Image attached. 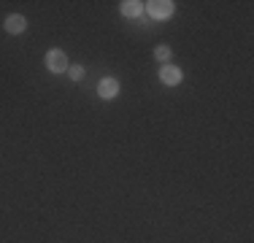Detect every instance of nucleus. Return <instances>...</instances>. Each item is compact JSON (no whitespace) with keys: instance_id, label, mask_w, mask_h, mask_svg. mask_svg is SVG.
Wrapping results in <instances>:
<instances>
[{"instance_id":"nucleus-2","label":"nucleus","mask_w":254,"mask_h":243,"mask_svg":"<svg viewBox=\"0 0 254 243\" xmlns=\"http://www.w3.org/2000/svg\"><path fill=\"white\" fill-rule=\"evenodd\" d=\"M98 95L103 97V100H111V97H117L119 95V81L117 78H103V81L98 84Z\"/></svg>"},{"instance_id":"nucleus-1","label":"nucleus","mask_w":254,"mask_h":243,"mask_svg":"<svg viewBox=\"0 0 254 243\" xmlns=\"http://www.w3.org/2000/svg\"><path fill=\"white\" fill-rule=\"evenodd\" d=\"M46 68L52 73H65L68 70V57H65L63 49H52L49 54H46Z\"/></svg>"},{"instance_id":"nucleus-3","label":"nucleus","mask_w":254,"mask_h":243,"mask_svg":"<svg viewBox=\"0 0 254 243\" xmlns=\"http://www.w3.org/2000/svg\"><path fill=\"white\" fill-rule=\"evenodd\" d=\"M160 78H162V84H168V87H176V84L181 81V70L176 68V65H162Z\"/></svg>"},{"instance_id":"nucleus-4","label":"nucleus","mask_w":254,"mask_h":243,"mask_svg":"<svg viewBox=\"0 0 254 243\" xmlns=\"http://www.w3.org/2000/svg\"><path fill=\"white\" fill-rule=\"evenodd\" d=\"M5 30H8L11 35H19V33H25L27 30V19L22 14H11L8 19H5Z\"/></svg>"},{"instance_id":"nucleus-7","label":"nucleus","mask_w":254,"mask_h":243,"mask_svg":"<svg viewBox=\"0 0 254 243\" xmlns=\"http://www.w3.org/2000/svg\"><path fill=\"white\" fill-rule=\"evenodd\" d=\"M68 76L73 78V81H81V78H84V68H81V65H68Z\"/></svg>"},{"instance_id":"nucleus-5","label":"nucleus","mask_w":254,"mask_h":243,"mask_svg":"<svg viewBox=\"0 0 254 243\" xmlns=\"http://www.w3.org/2000/svg\"><path fill=\"white\" fill-rule=\"evenodd\" d=\"M149 14L157 16V19H165V16L173 14V3H168V0H160V3H149Z\"/></svg>"},{"instance_id":"nucleus-8","label":"nucleus","mask_w":254,"mask_h":243,"mask_svg":"<svg viewBox=\"0 0 254 243\" xmlns=\"http://www.w3.org/2000/svg\"><path fill=\"white\" fill-rule=\"evenodd\" d=\"M157 60H160V62H168V57H171V49L168 46H157Z\"/></svg>"},{"instance_id":"nucleus-6","label":"nucleus","mask_w":254,"mask_h":243,"mask_svg":"<svg viewBox=\"0 0 254 243\" xmlns=\"http://www.w3.org/2000/svg\"><path fill=\"white\" fill-rule=\"evenodd\" d=\"M122 14L125 16H141L143 14V3H138V0H125V3H122Z\"/></svg>"}]
</instances>
